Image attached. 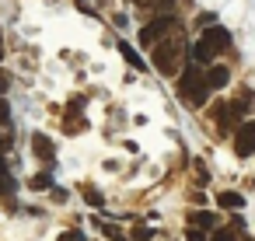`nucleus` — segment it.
I'll list each match as a JSON object with an SVG mask.
<instances>
[{"mask_svg":"<svg viewBox=\"0 0 255 241\" xmlns=\"http://www.w3.org/2000/svg\"><path fill=\"white\" fill-rule=\"evenodd\" d=\"M178 95H182V102H185V105H203V102L210 98L206 70H203L199 63L182 67V74H178Z\"/></svg>","mask_w":255,"mask_h":241,"instance_id":"1","label":"nucleus"},{"mask_svg":"<svg viewBox=\"0 0 255 241\" xmlns=\"http://www.w3.org/2000/svg\"><path fill=\"white\" fill-rule=\"evenodd\" d=\"M227 46H231V32H227V28H220V25H210V28L199 35V42L192 46V56H196V63H199V67H206V63H213Z\"/></svg>","mask_w":255,"mask_h":241,"instance_id":"2","label":"nucleus"},{"mask_svg":"<svg viewBox=\"0 0 255 241\" xmlns=\"http://www.w3.org/2000/svg\"><path fill=\"white\" fill-rule=\"evenodd\" d=\"M182 56H185V42L178 39V35H164V42H157L154 46V70L157 74H164V77H171V74H178L182 70Z\"/></svg>","mask_w":255,"mask_h":241,"instance_id":"3","label":"nucleus"},{"mask_svg":"<svg viewBox=\"0 0 255 241\" xmlns=\"http://www.w3.org/2000/svg\"><path fill=\"white\" fill-rule=\"evenodd\" d=\"M168 32H171V18H168V14H157L154 21H147V25L140 28V46H157Z\"/></svg>","mask_w":255,"mask_h":241,"instance_id":"4","label":"nucleus"},{"mask_svg":"<svg viewBox=\"0 0 255 241\" xmlns=\"http://www.w3.org/2000/svg\"><path fill=\"white\" fill-rule=\"evenodd\" d=\"M234 154L238 157H252L255 154V119H248V122H241L234 129Z\"/></svg>","mask_w":255,"mask_h":241,"instance_id":"5","label":"nucleus"},{"mask_svg":"<svg viewBox=\"0 0 255 241\" xmlns=\"http://www.w3.org/2000/svg\"><path fill=\"white\" fill-rule=\"evenodd\" d=\"M32 150H35V157H39V161H46V164H53V157H56L53 140H49L46 133H32Z\"/></svg>","mask_w":255,"mask_h":241,"instance_id":"6","label":"nucleus"},{"mask_svg":"<svg viewBox=\"0 0 255 241\" xmlns=\"http://www.w3.org/2000/svg\"><path fill=\"white\" fill-rule=\"evenodd\" d=\"M206 70V84H210V91H220V88H227V67H217V63H206L203 67Z\"/></svg>","mask_w":255,"mask_h":241,"instance_id":"7","label":"nucleus"},{"mask_svg":"<svg viewBox=\"0 0 255 241\" xmlns=\"http://www.w3.org/2000/svg\"><path fill=\"white\" fill-rule=\"evenodd\" d=\"M238 109L234 105H220L217 109V126H220V133H231V129H238Z\"/></svg>","mask_w":255,"mask_h":241,"instance_id":"8","label":"nucleus"},{"mask_svg":"<svg viewBox=\"0 0 255 241\" xmlns=\"http://www.w3.org/2000/svg\"><path fill=\"white\" fill-rule=\"evenodd\" d=\"M217 203H220L224 210H241V206H245V196H241V192H234V189H231V192L224 189V192L217 196Z\"/></svg>","mask_w":255,"mask_h":241,"instance_id":"9","label":"nucleus"},{"mask_svg":"<svg viewBox=\"0 0 255 241\" xmlns=\"http://www.w3.org/2000/svg\"><path fill=\"white\" fill-rule=\"evenodd\" d=\"M119 53H123V56H126V63H129V67H133V70H147V63H143V60H140V53H136V49H133V46H129V42H119Z\"/></svg>","mask_w":255,"mask_h":241,"instance_id":"10","label":"nucleus"},{"mask_svg":"<svg viewBox=\"0 0 255 241\" xmlns=\"http://www.w3.org/2000/svg\"><path fill=\"white\" fill-rule=\"evenodd\" d=\"M136 7H143V11H154V14H168V7L175 4V0H133Z\"/></svg>","mask_w":255,"mask_h":241,"instance_id":"11","label":"nucleus"},{"mask_svg":"<svg viewBox=\"0 0 255 241\" xmlns=\"http://www.w3.org/2000/svg\"><path fill=\"white\" fill-rule=\"evenodd\" d=\"M32 189H53V175H49V171L32 175Z\"/></svg>","mask_w":255,"mask_h":241,"instance_id":"12","label":"nucleus"},{"mask_svg":"<svg viewBox=\"0 0 255 241\" xmlns=\"http://www.w3.org/2000/svg\"><path fill=\"white\" fill-rule=\"evenodd\" d=\"M210 241H241V238H238V234H234L231 227H220L217 234H210Z\"/></svg>","mask_w":255,"mask_h":241,"instance_id":"13","label":"nucleus"},{"mask_svg":"<svg viewBox=\"0 0 255 241\" xmlns=\"http://www.w3.org/2000/svg\"><path fill=\"white\" fill-rule=\"evenodd\" d=\"M84 199H88L91 206H102V192H98L95 185H84Z\"/></svg>","mask_w":255,"mask_h":241,"instance_id":"14","label":"nucleus"},{"mask_svg":"<svg viewBox=\"0 0 255 241\" xmlns=\"http://www.w3.org/2000/svg\"><path fill=\"white\" fill-rule=\"evenodd\" d=\"M150 238H154V231H150V227H143V224H136V227H133V241H150Z\"/></svg>","mask_w":255,"mask_h":241,"instance_id":"15","label":"nucleus"},{"mask_svg":"<svg viewBox=\"0 0 255 241\" xmlns=\"http://www.w3.org/2000/svg\"><path fill=\"white\" fill-rule=\"evenodd\" d=\"M189 220H192V224H199V227H210V224H213V213H206V210H203V213H192Z\"/></svg>","mask_w":255,"mask_h":241,"instance_id":"16","label":"nucleus"},{"mask_svg":"<svg viewBox=\"0 0 255 241\" xmlns=\"http://www.w3.org/2000/svg\"><path fill=\"white\" fill-rule=\"evenodd\" d=\"M196 182H199V185L210 182V171H206V164H199V161H196Z\"/></svg>","mask_w":255,"mask_h":241,"instance_id":"17","label":"nucleus"},{"mask_svg":"<svg viewBox=\"0 0 255 241\" xmlns=\"http://www.w3.org/2000/svg\"><path fill=\"white\" fill-rule=\"evenodd\" d=\"M185 241H206V234H203V231H199V227L192 224V227L185 231Z\"/></svg>","mask_w":255,"mask_h":241,"instance_id":"18","label":"nucleus"},{"mask_svg":"<svg viewBox=\"0 0 255 241\" xmlns=\"http://www.w3.org/2000/svg\"><path fill=\"white\" fill-rule=\"evenodd\" d=\"M199 25H203V28L217 25V14H213V11H203V14H199Z\"/></svg>","mask_w":255,"mask_h":241,"instance_id":"19","label":"nucleus"},{"mask_svg":"<svg viewBox=\"0 0 255 241\" xmlns=\"http://www.w3.org/2000/svg\"><path fill=\"white\" fill-rule=\"evenodd\" d=\"M56 241H88V238H84L81 231H67V234H60Z\"/></svg>","mask_w":255,"mask_h":241,"instance_id":"20","label":"nucleus"},{"mask_svg":"<svg viewBox=\"0 0 255 241\" xmlns=\"http://www.w3.org/2000/svg\"><path fill=\"white\" fill-rule=\"evenodd\" d=\"M7 116H11V109H7V102H4V95H0V122H7Z\"/></svg>","mask_w":255,"mask_h":241,"instance_id":"21","label":"nucleus"},{"mask_svg":"<svg viewBox=\"0 0 255 241\" xmlns=\"http://www.w3.org/2000/svg\"><path fill=\"white\" fill-rule=\"evenodd\" d=\"M7 91V77H0V95H4Z\"/></svg>","mask_w":255,"mask_h":241,"instance_id":"22","label":"nucleus"},{"mask_svg":"<svg viewBox=\"0 0 255 241\" xmlns=\"http://www.w3.org/2000/svg\"><path fill=\"white\" fill-rule=\"evenodd\" d=\"M0 175H7V164H4V157H0Z\"/></svg>","mask_w":255,"mask_h":241,"instance_id":"23","label":"nucleus"},{"mask_svg":"<svg viewBox=\"0 0 255 241\" xmlns=\"http://www.w3.org/2000/svg\"><path fill=\"white\" fill-rule=\"evenodd\" d=\"M112 241H126V238H119V234H112Z\"/></svg>","mask_w":255,"mask_h":241,"instance_id":"24","label":"nucleus"},{"mask_svg":"<svg viewBox=\"0 0 255 241\" xmlns=\"http://www.w3.org/2000/svg\"><path fill=\"white\" fill-rule=\"evenodd\" d=\"M0 56H4V42H0Z\"/></svg>","mask_w":255,"mask_h":241,"instance_id":"25","label":"nucleus"},{"mask_svg":"<svg viewBox=\"0 0 255 241\" xmlns=\"http://www.w3.org/2000/svg\"><path fill=\"white\" fill-rule=\"evenodd\" d=\"M245 241H255V238H245Z\"/></svg>","mask_w":255,"mask_h":241,"instance_id":"26","label":"nucleus"}]
</instances>
